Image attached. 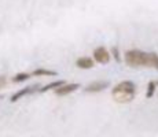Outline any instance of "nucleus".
<instances>
[{
  "mask_svg": "<svg viewBox=\"0 0 158 137\" xmlns=\"http://www.w3.org/2000/svg\"><path fill=\"white\" fill-rule=\"evenodd\" d=\"M110 87V82L109 81H94V82H91L88 87L84 88V92H87V93H96V92H102V91H105L106 88H109Z\"/></svg>",
  "mask_w": 158,
  "mask_h": 137,
  "instance_id": "nucleus-5",
  "label": "nucleus"
},
{
  "mask_svg": "<svg viewBox=\"0 0 158 137\" xmlns=\"http://www.w3.org/2000/svg\"><path fill=\"white\" fill-rule=\"evenodd\" d=\"M156 87H157V84L154 81H150L148 82V85H147V93H146V97H151L154 95V91H156Z\"/></svg>",
  "mask_w": 158,
  "mask_h": 137,
  "instance_id": "nucleus-11",
  "label": "nucleus"
},
{
  "mask_svg": "<svg viewBox=\"0 0 158 137\" xmlns=\"http://www.w3.org/2000/svg\"><path fill=\"white\" fill-rule=\"evenodd\" d=\"M136 87L132 81H121L113 88L111 91V97L117 103H129L135 99Z\"/></svg>",
  "mask_w": 158,
  "mask_h": 137,
  "instance_id": "nucleus-2",
  "label": "nucleus"
},
{
  "mask_svg": "<svg viewBox=\"0 0 158 137\" xmlns=\"http://www.w3.org/2000/svg\"><path fill=\"white\" fill-rule=\"evenodd\" d=\"M30 74H32V77H50V75H56L58 73L48 69H36Z\"/></svg>",
  "mask_w": 158,
  "mask_h": 137,
  "instance_id": "nucleus-9",
  "label": "nucleus"
},
{
  "mask_svg": "<svg viewBox=\"0 0 158 137\" xmlns=\"http://www.w3.org/2000/svg\"><path fill=\"white\" fill-rule=\"evenodd\" d=\"M111 52H113V56H114V59L117 60V62H120V54H118V50H117V47H113V48H111Z\"/></svg>",
  "mask_w": 158,
  "mask_h": 137,
  "instance_id": "nucleus-12",
  "label": "nucleus"
},
{
  "mask_svg": "<svg viewBox=\"0 0 158 137\" xmlns=\"http://www.w3.org/2000/svg\"><path fill=\"white\" fill-rule=\"evenodd\" d=\"M81 85L80 84H65V85H62V87H59V88H56L55 89V95L56 96H66V95H70V93L73 92H76V91L80 88Z\"/></svg>",
  "mask_w": 158,
  "mask_h": 137,
  "instance_id": "nucleus-6",
  "label": "nucleus"
},
{
  "mask_svg": "<svg viewBox=\"0 0 158 137\" xmlns=\"http://www.w3.org/2000/svg\"><path fill=\"white\" fill-rule=\"evenodd\" d=\"M65 84H66V82L63 81V80H58V81L50 82V84L44 85L43 88H40V89H39V92H40V93H45V92H48V91H51V89H54V91H55L56 88L62 87V85H65Z\"/></svg>",
  "mask_w": 158,
  "mask_h": 137,
  "instance_id": "nucleus-8",
  "label": "nucleus"
},
{
  "mask_svg": "<svg viewBox=\"0 0 158 137\" xmlns=\"http://www.w3.org/2000/svg\"><path fill=\"white\" fill-rule=\"evenodd\" d=\"M30 77H32V74H29V73H18L13 77V82H23L29 80Z\"/></svg>",
  "mask_w": 158,
  "mask_h": 137,
  "instance_id": "nucleus-10",
  "label": "nucleus"
},
{
  "mask_svg": "<svg viewBox=\"0 0 158 137\" xmlns=\"http://www.w3.org/2000/svg\"><path fill=\"white\" fill-rule=\"evenodd\" d=\"M92 55H94V60L96 63H101V65H106L110 60V52L105 47H98L94 51Z\"/></svg>",
  "mask_w": 158,
  "mask_h": 137,
  "instance_id": "nucleus-4",
  "label": "nucleus"
},
{
  "mask_svg": "<svg viewBox=\"0 0 158 137\" xmlns=\"http://www.w3.org/2000/svg\"><path fill=\"white\" fill-rule=\"evenodd\" d=\"M156 84H157V87H158V81H156Z\"/></svg>",
  "mask_w": 158,
  "mask_h": 137,
  "instance_id": "nucleus-15",
  "label": "nucleus"
},
{
  "mask_svg": "<svg viewBox=\"0 0 158 137\" xmlns=\"http://www.w3.org/2000/svg\"><path fill=\"white\" fill-rule=\"evenodd\" d=\"M124 59L131 67H154L158 60V55L148 54L140 50H131L125 52Z\"/></svg>",
  "mask_w": 158,
  "mask_h": 137,
  "instance_id": "nucleus-1",
  "label": "nucleus"
},
{
  "mask_svg": "<svg viewBox=\"0 0 158 137\" xmlns=\"http://www.w3.org/2000/svg\"><path fill=\"white\" fill-rule=\"evenodd\" d=\"M0 99H3V96H2V95H0Z\"/></svg>",
  "mask_w": 158,
  "mask_h": 137,
  "instance_id": "nucleus-16",
  "label": "nucleus"
},
{
  "mask_svg": "<svg viewBox=\"0 0 158 137\" xmlns=\"http://www.w3.org/2000/svg\"><path fill=\"white\" fill-rule=\"evenodd\" d=\"M39 85H32V87H25V88H22L21 91H18V92H15L13 96H11V99H10V102L11 103H15V102H18L19 99H22V97H25V96H28V95H32V93H35V92H39Z\"/></svg>",
  "mask_w": 158,
  "mask_h": 137,
  "instance_id": "nucleus-3",
  "label": "nucleus"
},
{
  "mask_svg": "<svg viewBox=\"0 0 158 137\" xmlns=\"http://www.w3.org/2000/svg\"><path fill=\"white\" fill-rule=\"evenodd\" d=\"M76 66L81 70H89L95 66V62H94V59H91L88 56H81L76 60Z\"/></svg>",
  "mask_w": 158,
  "mask_h": 137,
  "instance_id": "nucleus-7",
  "label": "nucleus"
},
{
  "mask_svg": "<svg viewBox=\"0 0 158 137\" xmlns=\"http://www.w3.org/2000/svg\"><path fill=\"white\" fill-rule=\"evenodd\" d=\"M6 84H7V78H6V75H0V89L4 88Z\"/></svg>",
  "mask_w": 158,
  "mask_h": 137,
  "instance_id": "nucleus-13",
  "label": "nucleus"
},
{
  "mask_svg": "<svg viewBox=\"0 0 158 137\" xmlns=\"http://www.w3.org/2000/svg\"><path fill=\"white\" fill-rule=\"evenodd\" d=\"M154 67H156V69L158 70V60H157V63H156V66H154Z\"/></svg>",
  "mask_w": 158,
  "mask_h": 137,
  "instance_id": "nucleus-14",
  "label": "nucleus"
}]
</instances>
